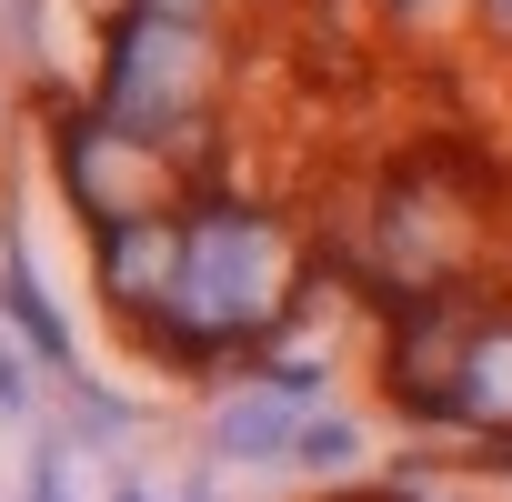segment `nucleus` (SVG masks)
Masks as SVG:
<instances>
[{
	"label": "nucleus",
	"mask_w": 512,
	"mask_h": 502,
	"mask_svg": "<svg viewBox=\"0 0 512 502\" xmlns=\"http://www.w3.org/2000/svg\"><path fill=\"white\" fill-rule=\"evenodd\" d=\"M302 462H352V422L312 412V422H302Z\"/></svg>",
	"instance_id": "obj_7"
},
{
	"label": "nucleus",
	"mask_w": 512,
	"mask_h": 502,
	"mask_svg": "<svg viewBox=\"0 0 512 502\" xmlns=\"http://www.w3.org/2000/svg\"><path fill=\"white\" fill-rule=\"evenodd\" d=\"M472 21H482L492 41H512V0H472Z\"/></svg>",
	"instance_id": "obj_9"
},
{
	"label": "nucleus",
	"mask_w": 512,
	"mask_h": 502,
	"mask_svg": "<svg viewBox=\"0 0 512 502\" xmlns=\"http://www.w3.org/2000/svg\"><path fill=\"white\" fill-rule=\"evenodd\" d=\"M382 21L422 31V21H472V0H382Z\"/></svg>",
	"instance_id": "obj_8"
},
{
	"label": "nucleus",
	"mask_w": 512,
	"mask_h": 502,
	"mask_svg": "<svg viewBox=\"0 0 512 502\" xmlns=\"http://www.w3.org/2000/svg\"><path fill=\"white\" fill-rule=\"evenodd\" d=\"M211 91H221V31L211 21H181V11H131L111 21L101 41V101L121 131L161 141V151H201L211 131Z\"/></svg>",
	"instance_id": "obj_2"
},
{
	"label": "nucleus",
	"mask_w": 512,
	"mask_h": 502,
	"mask_svg": "<svg viewBox=\"0 0 512 502\" xmlns=\"http://www.w3.org/2000/svg\"><path fill=\"white\" fill-rule=\"evenodd\" d=\"M141 11H181V21H211L221 0H141Z\"/></svg>",
	"instance_id": "obj_10"
},
{
	"label": "nucleus",
	"mask_w": 512,
	"mask_h": 502,
	"mask_svg": "<svg viewBox=\"0 0 512 502\" xmlns=\"http://www.w3.org/2000/svg\"><path fill=\"white\" fill-rule=\"evenodd\" d=\"M181 221H191L181 292H171V312L151 322V342H161V352L211 362V352H241V342L282 332V322H292V302H302V282H312L292 221H282V211H262V201H231V191H201Z\"/></svg>",
	"instance_id": "obj_1"
},
{
	"label": "nucleus",
	"mask_w": 512,
	"mask_h": 502,
	"mask_svg": "<svg viewBox=\"0 0 512 502\" xmlns=\"http://www.w3.org/2000/svg\"><path fill=\"white\" fill-rule=\"evenodd\" d=\"M302 392H282L272 372H262V392H241L231 412H221V452H241V462H282V452H302Z\"/></svg>",
	"instance_id": "obj_6"
},
{
	"label": "nucleus",
	"mask_w": 512,
	"mask_h": 502,
	"mask_svg": "<svg viewBox=\"0 0 512 502\" xmlns=\"http://www.w3.org/2000/svg\"><path fill=\"white\" fill-rule=\"evenodd\" d=\"M61 181H71V201H81L101 231L191 211V201H181V151L121 131L111 111H61Z\"/></svg>",
	"instance_id": "obj_3"
},
{
	"label": "nucleus",
	"mask_w": 512,
	"mask_h": 502,
	"mask_svg": "<svg viewBox=\"0 0 512 502\" xmlns=\"http://www.w3.org/2000/svg\"><path fill=\"white\" fill-rule=\"evenodd\" d=\"M181 251H191V221H181V211L101 231V302H111L131 332H151V322L171 312V292H181Z\"/></svg>",
	"instance_id": "obj_5"
},
{
	"label": "nucleus",
	"mask_w": 512,
	"mask_h": 502,
	"mask_svg": "<svg viewBox=\"0 0 512 502\" xmlns=\"http://www.w3.org/2000/svg\"><path fill=\"white\" fill-rule=\"evenodd\" d=\"M382 382H392V402L402 412H422V422H452V392H462V362H472V332H482V312H472V292H432V302H402V312H382Z\"/></svg>",
	"instance_id": "obj_4"
}]
</instances>
